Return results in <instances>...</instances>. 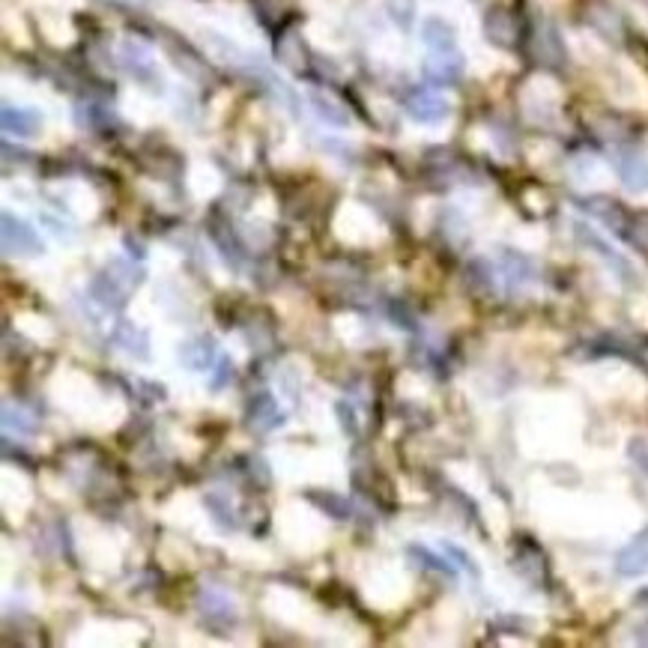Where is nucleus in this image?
Returning <instances> with one entry per match:
<instances>
[{
	"instance_id": "obj_20",
	"label": "nucleus",
	"mask_w": 648,
	"mask_h": 648,
	"mask_svg": "<svg viewBox=\"0 0 648 648\" xmlns=\"http://www.w3.org/2000/svg\"><path fill=\"white\" fill-rule=\"evenodd\" d=\"M3 428H6V431L21 433V436H30V433L36 431V422H33V416H30L27 410L12 407V404H3Z\"/></svg>"
},
{
	"instance_id": "obj_2",
	"label": "nucleus",
	"mask_w": 648,
	"mask_h": 648,
	"mask_svg": "<svg viewBox=\"0 0 648 648\" xmlns=\"http://www.w3.org/2000/svg\"><path fill=\"white\" fill-rule=\"evenodd\" d=\"M574 236H577V242H580L583 248H589L595 257H601V260L610 266V272H613L622 284H637V266H634L607 236H601L589 221H574Z\"/></svg>"
},
{
	"instance_id": "obj_16",
	"label": "nucleus",
	"mask_w": 648,
	"mask_h": 648,
	"mask_svg": "<svg viewBox=\"0 0 648 648\" xmlns=\"http://www.w3.org/2000/svg\"><path fill=\"white\" fill-rule=\"evenodd\" d=\"M484 30L490 36V42H496L502 48L514 45V39H517V21L505 9H490L487 18H484Z\"/></svg>"
},
{
	"instance_id": "obj_23",
	"label": "nucleus",
	"mask_w": 648,
	"mask_h": 648,
	"mask_svg": "<svg viewBox=\"0 0 648 648\" xmlns=\"http://www.w3.org/2000/svg\"><path fill=\"white\" fill-rule=\"evenodd\" d=\"M439 547H442V553H445V556H448V559H451L457 568H463V571H469L475 580H481V568L475 565V559H472V556H469L463 547H457V544H451V541H442Z\"/></svg>"
},
{
	"instance_id": "obj_24",
	"label": "nucleus",
	"mask_w": 648,
	"mask_h": 648,
	"mask_svg": "<svg viewBox=\"0 0 648 648\" xmlns=\"http://www.w3.org/2000/svg\"><path fill=\"white\" fill-rule=\"evenodd\" d=\"M469 272H472V284H475L478 290H484V293H493V290H496V269H493L487 260H475Z\"/></svg>"
},
{
	"instance_id": "obj_17",
	"label": "nucleus",
	"mask_w": 648,
	"mask_h": 648,
	"mask_svg": "<svg viewBox=\"0 0 648 648\" xmlns=\"http://www.w3.org/2000/svg\"><path fill=\"white\" fill-rule=\"evenodd\" d=\"M499 272H502V278H505L511 287H523V284L535 281V263H532L529 257L517 254V251H505V254H502Z\"/></svg>"
},
{
	"instance_id": "obj_11",
	"label": "nucleus",
	"mask_w": 648,
	"mask_h": 648,
	"mask_svg": "<svg viewBox=\"0 0 648 648\" xmlns=\"http://www.w3.org/2000/svg\"><path fill=\"white\" fill-rule=\"evenodd\" d=\"M111 341H114L126 356H132V359H138V362H147V359H150V335H147V329H141V326H135V323H129V320H117V323H114Z\"/></svg>"
},
{
	"instance_id": "obj_12",
	"label": "nucleus",
	"mask_w": 648,
	"mask_h": 648,
	"mask_svg": "<svg viewBox=\"0 0 648 648\" xmlns=\"http://www.w3.org/2000/svg\"><path fill=\"white\" fill-rule=\"evenodd\" d=\"M616 574L628 577V580H637V577L648 574V529H643L628 547L619 550V556H616Z\"/></svg>"
},
{
	"instance_id": "obj_1",
	"label": "nucleus",
	"mask_w": 648,
	"mask_h": 648,
	"mask_svg": "<svg viewBox=\"0 0 648 648\" xmlns=\"http://www.w3.org/2000/svg\"><path fill=\"white\" fill-rule=\"evenodd\" d=\"M144 281V272L135 269L129 260H111L105 263L102 272L93 275V281L87 284L90 290V299L102 308V311H123L132 290Z\"/></svg>"
},
{
	"instance_id": "obj_14",
	"label": "nucleus",
	"mask_w": 648,
	"mask_h": 648,
	"mask_svg": "<svg viewBox=\"0 0 648 648\" xmlns=\"http://www.w3.org/2000/svg\"><path fill=\"white\" fill-rule=\"evenodd\" d=\"M616 171H619V180H622V186H625L631 195H643V192H648V156L646 153H637V150H631V153H622V156H619V165H616Z\"/></svg>"
},
{
	"instance_id": "obj_5",
	"label": "nucleus",
	"mask_w": 648,
	"mask_h": 648,
	"mask_svg": "<svg viewBox=\"0 0 648 648\" xmlns=\"http://www.w3.org/2000/svg\"><path fill=\"white\" fill-rule=\"evenodd\" d=\"M404 111H407L416 123L436 126V123L448 120V114H451V102H448L442 93H436V90L419 87V90L407 93V99H404Z\"/></svg>"
},
{
	"instance_id": "obj_18",
	"label": "nucleus",
	"mask_w": 648,
	"mask_h": 648,
	"mask_svg": "<svg viewBox=\"0 0 648 648\" xmlns=\"http://www.w3.org/2000/svg\"><path fill=\"white\" fill-rule=\"evenodd\" d=\"M410 556L419 559V565L428 568V571H436V574H442V577H457V565H454L445 553L436 556L433 550L422 547V544H410Z\"/></svg>"
},
{
	"instance_id": "obj_21",
	"label": "nucleus",
	"mask_w": 648,
	"mask_h": 648,
	"mask_svg": "<svg viewBox=\"0 0 648 648\" xmlns=\"http://www.w3.org/2000/svg\"><path fill=\"white\" fill-rule=\"evenodd\" d=\"M233 380H236V365H233V359H230V356H218V362L213 365V371H210V392L227 389Z\"/></svg>"
},
{
	"instance_id": "obj_25",
	"label": "nucleus",
	"mask_w": 648,
	"mask_h": 648,
	"mask_svg": "<svg viewBox=\"0 0 648 648\" xmlns=\"http://www.w3.org/2000/svg\"><path fill=\"white\" fill-rule=\"evenodd\" d=\"M335 413H338V422H341V428L347 436H359V422H356V410L347 404V401H338L335 404Z\"/></svg>"
},
{
	"instance_id": "obj_10",
	"label": "nucleus",
	"mask_w": 648,
	"mask_h": 648,
	"mask_svg": "<svg viewBox=\"0 0 648 648\" xmlns=\"http://www.w3.org/2000/svg\"><path fill=\"white\" fill-rule=\"evenodd\" d=\"M284 425V410L278 407L275 395L260 392L248 401V428L257 433H272Z\"/></svg>"
},
{
	"instance_id": "obj_15",
	"label": "nucleus",
	"mask_w": 648,
	"mask_h": 648,
	"mask_svg": "<svg viewBox=\"0 0 648 648\" xmlns=\"http://www.w3.org/2000/svg\"><path fill=\"white\" fill-rule=\"evenodd\" d=\"M308 105H311L314 114H317L323 123H329V126L347 129V126L353 123V114H350L338 99H332V96L323 93V90H308Z\"/></svg>"
},
{
	"instance_id": "obj_6",
	"label": "nucleus",
	"mask_w": 648,
	"mask_h": 648,
	"mask_svg": "<svg viewBox=\"0 0 648 648\" xmlns=\"http://www.w3.org/2000/svg\"><path fill=\"white\" fill-rule=\"evenodd\" d=\"M177 359L192 374H210L213 365L218 362L216 338L213 335H195V338L183 341L180 350H177Z\"/></svg>"
},
{
	"instance_id": "obj_8",
	"label": "nucleus",
	"mask_w": 648,
	"mask_h": 648,
	"mask_svg": "<svg viewBox=\"0 0 648 648\" xmlns=\"http://www.w3.org/2000/svg\"><path fill=\"white\" fill-rule=\"evenodd\" d=\"M463 69H466V63H463V54H460V51H448V54H431V51H428V57H425V63H422L425 78H428L431 84H436V87L457 84V81L463 78Z\"/></svg>"
},
{
	"instance_id": "obj_4",
	"label": "nucleus",
	"mask_w": 648,
	"mask_h": 648,
	"mask_svg": "<svg viewBox=\"0 0 648 648\" xmlns=\"http://www.w3.org/2000/svg\"><path fill=\"white\" fill-rule=\"evenodd\" d=\"M120 60L126 66V72L144 84V87H159L162 90V72H159V63H156V54L141 42V39H123L120 45Z\"/></svg>"
},
{
	"instance_id": "obj_13",
	"label": "nucleus",
	"mask_w": 648,
	"mask_h": 648,
	"mask_svg": "<svg viewBox=\"0 0 648 648\" xmlns=\"http://www.w3.org/2000/svg\"><path fill=\"white\" fill-rule=\"evenodd\" d=\"M419 39L422 45L431 51V54H448V51H457V33L454 27L439 18V15H428L419 27Z\"/></svg>"
},
{
	"instance_id": "obj_9",
	"label": "nucleus",
	"mask_w": 648,
	"mask_h": 648,
	"mask_svg": "<svg viewBox=\"0 0 648 648\" xmlns=\"http://www.w3.org/2000/svg\"><path fill=\"white\" fill-rule=\"evenodd\" d=\"M198 613H201L210 625H216V628H230V625H236V619H239L236 604H233L224 592H218V589H201V592H198Z\"/></svg>"
},
{
	"instance_id": "obj_3",
	"label": "nucleus",
	"mask_w": 648,
	"mask_h": 648,
	"mask_svg": "<svg viewBox=\"0 0 648 648\" xmlns=\"http://www.w3.org/2000/svg\"><path fill=\"white\" fill-rule=\"evenodd\" d=\"M0 224H3L0 233H3L6 257H42L45 254V242L33 224H27L24 218L12 216V213H3Z\"/></svg>"
},
{
	"instance_id": "obj_19",
	"label": "nucleus",
	"mask_w": 648,
	"mask_h": 648,
	"mask_svg": "<svg viewBox=\"0 0 648 648\" xmlns=\"http://www.w3.org/2000/svg\"><path fill=\"white\" fill-rule=\"evenodd\" d=\"M204 505L210 508V517L216 520L221 529H236V517H233V505H230V499H227V493H210L207 499H204Z\"/></svg>"
},
{
	"instance_id": "obj_22",
	"label": "nucleus",
	"mask_w": 648,
	"mask_h": 648,
	"mask_svg": "<svg viewBox=\"0 0 648 648\" xmlns=\"http://www.w3.org/2000/svg\"><path fill=\"white\" fill-rule=\"evenodd\" d=\"M386 9L392 15V21L401 27V30H410L413 21H416V0H386Z\"/></svg>"
},
{
	"instance_id": "obj_7",
	"label": "nucleus",
	"mask_w": 648,
	"mask_h": 648,
	"mask_svg": "<svg viewBox=\"0 0 648 648\" xmlns=\"http://www.w3.org/2000/svg\"><path fill=\"white\" fill-rule=\"evenodd\" d=\"M0 123L9 138H21V141H30L42 132V114L33 108H21V105H3Z\"/></svg>"
}]
</instances>
